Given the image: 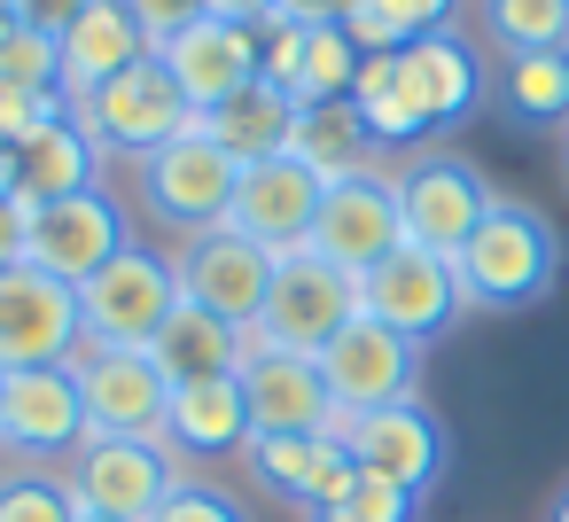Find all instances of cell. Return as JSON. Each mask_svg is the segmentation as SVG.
<instances>
[{
    "label": "cell",
    "mask_w": 569,
    "mask_h": 522,
    "mask_svg": "<svg viewBox=\"0 0 569 522\" xmlns=\"http://www.w3.org/2000/svg\"><path fill=\"white\" fill-rule=\"evenodd\" d=\"M87 444V405L71 367L0 374V468H63Z\"/></svg>",
    "instance_id": "obj_10"
},
{
    "label": "cell",
    "mask_w": 569,
    "mask_h": 522,
    "mask_svg": "<svg viewBox=\"0 0 569 522\" xmlns=\"http://www.w3.org/2000/svg\"><path fill=\"white\" fill-rule=\"evenodd\" d=\"M242 351H250V335L242 328H227L219 312H203L196 297H180L172 304V320L157 328V343H149V359H157V374L180 390V382H211V374H234L242 367Z\"/></svg>",
    "instance_id": "obj_27"
},
{
    "label": "cell",
    "mask_w": 569,
    "mask_h": 522,
    "mask_svg": "<svg viewBox=\"0 0 569 522\" xmlns=\"http://www.w3.org/2000/svg\"><path fill=\"white\" fill-rule=\"evenodd\" d=\"M336 436H343V452H351L359 475H382V483H398L413 499H429L445 483V468H452V429L437 421L429 398H406V405H375L359 421H336Z\"/></svg>",
    "instance_id": "obj_9"
},
{
    "label": "cell",
    "mask_w": 569,
    "mask_h": 522,
    "mask_svg": "<svg viewBox=\"0 0 569 522\" xmlns=\"http://www.w3.org/2000/svg\"><path fill=\"white\" fill-rule=\"evenodd\" d=\"M71 382H79L87 429H102V436H164L172 382L157 374V359H149V351H110V343H87V351L71 359Z\"/></svg>",
    "instance_id": "obj_16"
},
{
    "label": "cell",
    "mask_w": 569,
    "mask_h": 522,
    "mask_svg": "<svg viewBox=\"0 0 569 522\" xmlns=\"http://www.w3.org/2000/svg\"><path fill=\"white\" fill-rule=\"evenodd\" d=\"M289 157H297L320 188H336V180H351V172H367V164H390V157L375 149L359 102H305V110H297V133H289Z\"/></svg>",
    "instance_id": "obj_28"
},
{
    "label": "cell",
    "mask_w": 569,
    "mask_h": 522,
    "mask_svg": "<svg viewBox=\"0 0 569 522\" xmlns=\"http://www.w3.org/2000/svg\"><path fill=\"white\" fill-rule=\"evenodd\" d=\"M71 118H79V133L102 149L110 172H118V164H141L149 149H164V141H180V133L196 126V110L180 102V87H172V71H164L157 56H141L133 71H118V79L94 87L87 102H71Z\"/></svg>",
    "instance_id": "obj_3"
},
{
    "label": "cell",
    "mask_w": 569,
    "mask_h": 522,
    "mask_svg": "<svg viewBox=\"0 0 569 522\" xmlns=\"http://www.w3.org/2000/svg\"><path fill=\"white\" fill-rule=\"evenodd\" d=\"M24 234H32V203L24 195H0V273L24 265Z\"/></svg>",
    "instance_id": "obj_37"
},
{
    "label": "cell",
    "mask_w": 569,
    "mask_h": 522,
    "mask_svg": "<svg viewBox=\"0 0 569 522\" xmlns=\"http://www.w3.org/2000/svg\"><path fill=\"white\" fill-rule=\"evenodd\" d=\"M102 180H110V164H102V149L79 133L71 110H56V118H40V126L17 133V195H24V203L87 195V188H102Z\"/></svg>",
    "instance_id": "obj_24"
},
{
    "label": "cell",
    "mask_w": 569,
    "mask_h": 522,
    "mask_svg": "<svg viewBox=\"0 0 569 522\" xmlns=\"http://www.w3.org/2000/svg\"><path fill=\"white\" fill-rule=\"evenodd\" d=\"M133 250V203L102 180L87 195H56V203H32V234H24V265L56 273V281H94L110 258Z\"/></svg>",
    "instance_id": "obj_8"
},
{
    "label": "cell",
    "mask_w": 569,
    "mask_h": 522,
    "mask_svg": "<svg viewBox=\"0 0 569 522\" xmlns=\"http://www.w3.org/2000/svg\"><path fill=\"white\" fill-rule=\"evenodd\" d=\"M56 56H63V102H87L94 87H110L118 71H133L157 48H149V32H141V17L126 0H87L79 24L56 40Z\"/></svg>",
    "instance_id": "obj_23"
},
{
    "label": "cell",
    "mask_w": 569,
    "mask_h": 522,
    "mask_svg": "<svg viewBox=\"0 0 569 522\" xmlns=\"http://www.w3.org/2000/svg\"><path fill=\"white\" fill-rule=\"evenodd\" d=\"M476 24L499 56L569 48V0H476Z\"/></svg>",
    "instance_id": "obj_31"
},
{
    "label": "cell",
    "mask_w": 569,
    "mask_h": 522,
    "mask_svg": "<svg viewBox=\"0 0 569 522\" xmlns=\"http://www.w3.org/2000/svg\"><path fill=\"white\" fill-rule=\"evenodd\" d=\"M63 483H71L79 514L149 522L164 506V491L180 483V452L164 436H102V429H87V444L63 460Z\"/></svg>",
    "instance_id": "obj_7"
},
{
    "label": "cell",
    "mask_w": 569,
    "mask_h": 522,
    "mask_svg": "<svg viewBox=\"0 0 569 522\" xmlns=\"http://www.w3.org/2000/svg\"><path fill=\"white\" fill-rule=\"evenodd\" d=\"M0 94L63 102V56H56V32H40V24H17L9 40H0Z\"/></svg>",
    "instance_id": "obj_32"
},
{
    "label": "cell",
    "mask_w": 569,
    "mask_h": 522,
    "mask_svg": "<svg viewBox=\"0 0 569 522\" xmlns=\"http://www.w3.org/2000/svg\"><path fill=\"white\" fill-rule=\"evenodd\" d=\"M79 9H87V0H24V24H40V32H71L79 24Z\"/></svg>",
    "instance_id": "obj_39"
},
{
    "label": "cell",
    "mask_w": 569,
    "mask_h": 522,
    "mask_svg": "<svg viewBox=\"0 0 569 522\" xmlns=\"http://www.w3.org/2000/svg\"><path fill=\"white\" fill-rule=\"evenodd\" d=\"M164 444L180 460H227L250 444V405H242V382L234 374H211V382H180L172 405H164Z\"/></svg>",
    "instance_id": "obj_25"
},
{
    "label": "cell",
    "mask_w": 569,
    "mask_h": 522,
    "mask_svg": "<svg viewBox=\"0 0 569 522\" xmlns=\"http://www.w3.org/2000/svg\"><path fill=\"white\" fill-rule=\"evenodd\" d=\"M320 382H328V398H336L343 421H359L375 405H406V398H421V343H406L398 328H382V320L359 312L320 351Z\"/></svg>",
    "instance_id": "obj_13"
},
{
    "label": "cell",
    "mask_w": 569,
    "mask_h": 522,
    "mask_svg": "<svg viewBox=\"0 0 569 522\" xmlns=\"http://www.w3.org/2000/svg\"><path fill=\"white\" fill-rule=\"evenodd\" d=\"M546 522H569V483H561V499L546 506Z\"/></svg>",
    "instance_id": "obj_43"
},
{
    "label": "cell",
    "mask_w": 569,
    "mask_h": 522,
    "mask_svg": "<svg viewBox=\"0 0 569 522\" xmlns=\"http://www.w3.org/2000/svg\"><path fill=\"white\" fill-rule=\"evenodd\" d=\"M320 195H328V188H320L297 157H266V164H242V188H234L227 227H234V234H250L258 250L289 258V250H305V242H312Z\"/></svg>",
    "instance_id": "obj_20"
},
{
    "label": "cell",
    "mask_w": 569,
    "mask_h": 522,
    "mask_svg": "<svg viewBox=\"0 0 569 522\" xmlns=\"http://www.w3.org/2000/svg\"><path fill=\"white\" fill-rule=\"evenodd\" d=\"M157 63L172 71L180 102H188V110L203 118V110H219L227 94H242L250 79H266V40H258V24L196 17L188 32H172V40L157 48Z\"/></svg>",
    "instance_id": "obj_18"
},
{
    "label": "cell",
    "mask_w": 569,
    "mask_h": 522,
    "mask_svg": "<svg viewBox=\"0 0 569 522\" xmlns=\"http://www.w3.org/2000/svg\"><path fill=\"white\" fill-rule=\"evenodd\" d=\"M0 522H79L63 468H0Z\"/></svg>",
    "instance_id": "obj_33"
},
{
    "label": "cell",
    "mask_w": 569,
    "mask_h": 522,
    "mask_svg": "<svg viewBox=\"0 0 569 522\" xmlns=\"http://www.w3.org/2000/svg\"><path fill=\"white\" fill-rule=\"evenodd\" d=\"M17 24H24V0H0V40H9Z\"/></svg>",
    "instance_id": "obj_42"
},
{
    "label": "cell",
    "mask_w": 569,
    "mask_h": 522,
    "mask_svg": "<svg viewBox=\"0 0 569 522\" xmlns=\"http://www.w3.org/2000/svg\"><path fill=\"white\" fill-rule=\"evenodd\" d=\"M172 304H180V265H172V250H149V242H133L94 281H79L87 343H110V351H149L157 328L172 320Z\"/></svg>",
    "instance_id": "obj_6"
},
{
    "label": "cell",
    "mask_w": 569,
    "mask_h": 522,
    "mask_svg": "<svg viewBox=\"0 0 569 522\" xmlns=\"http://www.w3.org/2000/svg\"><path fill=\"white\" fill-rule=\"evenodd\" d=\"M149 522H250V514H242L234 491H219V483H203V475H180Z\"/></svg>",
    "instance_id": "obj_35"
},
{
    "label": "cell",
    "mask_w": 569,
    "mask_h": 522,
    "mask_svg": "<svg viewBox=\"0 0 569 522\" xmlns=\"http://www.w3.org/2000/svg\"><path fill=\"white\" fill-rule=\"evenodd\" d=\"M242 475L266 499H289L297 514H328L351 491L359 468H351L343 436H250L242 444Z\"/></svg>",
    "instance_id": "obj_21"
},
{
    "label": "cell",
    "mask_w": 569,
    "mask_h": 522,
    "mask_svg": "<svg viewBox=\"0 0 569 522\" xmlns=\"http://www.w3.org/2000/svg\"><path fill=\"white\" fill-rule=\"evenodd\" d=\"M406 242V219H398V164H367L351 180H336L320 195V219H312V250L328 265H343L351 281L367 265H382L390 250Z\"/></svg>",
    "instance_id": "obj_14"
},
{
    "label": "cell",
    "mask_w": 569,
    "mask_h": 522,
    "mask_svg": "<svg viewBox=\"0 0 569 522\" xmlns=\"http://www.w3.org/2000/svg\"><path fill=\"white\" fill-rule=\"evenodd\" d=\"M328 514H336V522H413L421 499L398 491V483H382V475H351V491H343Z\"/></svg>",
    "instance_id": "obj_34"
},
{
    "label": "cell",
    "mask_w": 569,
    "mask_h": 522,
    "mask_svg": "<svg viewBox=\"0 0 569 522\" xmlns=\"http://www.w3.org/2000/svg\"><path fill=\"white\" fill-rule=\"evenodd\" d=\"M0 195H17V133H0Z\"/></svg>",
    "instance_id": "obj_41"
},
{
    "label": "cell",
    "mask_w": 569,
    "mask_h": 522,
    "mask_svg": "<svg viewBox=\"0 0 569 522\" xmlns=\"http://www.w3.org/2000/svg\"><path fill=\"white\" fill-rule=\"evenodd\" d=\"M273 17H281V24H343L351 0H273ZM273 17H266V24H273Z\"/></svg>",
    "instance_id": "obj_38"
},
{
    "label": "cell",
    "mask_w": 569,
    "mask_h": 522,
    "mask_svg": "<svg viewBox=\"0 0 569 522\" xmlns=\"http://www.w3.org/2000/svg\"><path fill=\"white\" fill-rule=\"evenodd\" d=\"M79 522H118V514H79Z\"/></svg>",
    "instance_id": "obj_45"
},
{
    "label": "cell",
    "mask_w": 569,
    "mask_h": 522,
    "mask_svg": "<svg viewBox=\"0 0 569 522\" xmlns=\"http://www.w3.org/2000/svg\"><path fill=\"white\" fill-rule=\"evenodd\" d=\"M234 188H242V164H234L219 141H203L196 126H188L180 141L149 149L141 164H126V195H133V211H141L172 250L196 242V234H211V227H227Z\"/></svg>",
    "instance_id": "obj_2"
},
{
    "label": "cell",
    "mask_w": 569,
    "mask_h": 522,
    "mask_svg": "<svg viewBox=\"0 0 569 522\" xmlns=\"http://www.w3.org/2000/svg\"><path fill=\"white\" fill-rule=\"evenodd\" d=\"M126 9L141 17V32H149V48H164L172 32H188L196 17H211L203 0H126Z\"/></svg>",
    "instance_id": "obj_36"
},
{
    "label": "cell",
    "mask_w": 569,
    "mask_h": 522,
    "mask_svg": "<svg viewBox=\"0 0 569 522\" xmlns=\"http://www.w3.org/2000/svg\"><path fill=\"white\" fill-rule=\"evenodd\" d=\"M452 9H460V0H351L343 32L367 56H398V48L429 40V32H452Z\"/></svg>",
    "instance_id": "obj_30"
},
{
    "label": "cell",
    "mask_w": 569,
    "mask_h": 522,
    "mask_svg": "<svg viewBox=\"0 0 569 522\" xmlns=\"http://www.w3.org/2000/svg\"><path fill=\"white\" fill-rule=\"evenodd\" d=\"M561 180H569V126H561Z\"/></svg>",
    "instance_id": "obj_44"
},
{
    "label": "cell",
    "mask_w": 569,
    "mask_h": 522,
    "mask_svg": "<svg viewBox=\"0 0 569 522\" xmlns=\"http://www.w3.org/2000/svg\"><path fill=\"white\" fill-rule=\"evenodd\" d=\"M258 40H266V79L289 87L297 110L305 102H351V87L367 71V48L343 24H281L273 17V24H258Z\"/></svg>",
    "instance_id": "obj_19"
},
{
    "label": "cell",
    "mask_w": 569,
    "mask_h": 522,
    "mask_svg": "<svg viewBox=\"0 0 569 522\" xmlns=\"http://www.w3.org/2000/svg\"><path fill=\"white\" fill-rule=\"evenodd\" d=\"M172 265H180V297H196L203 312H219L227 328H258V312H266V289H273V250H258L250 234H234V227H211V234H196V242H180L172 250Z\"/></svg>",
    "instance_id": "obj_15"
},
{
    "label": "cell",
    "mask_w": 569,
    "mask_h": 522,
    "mask_svg": "<svg viewBox=\"0 0 569 522\" xmlns=\"http://www.w3.org/2000/svg\"><path fill=\"white\" fill-rule=\"evenodd\" d=\"M398 87H406V110L421 118V133H452L483 110V63L460 32H429V40L398 48Z\"/></svg>",
    "instance_id": "obj_22"
},
{
    "label": "cell",
    "mask_w": 569,
    "mask_h": 522,
    "mask_svg": "<svg viewBox=\"0 0 569 522\" xmlns=\"http://www.w3.org/2000/svg\"><path fill=\"white\" fill-rule=\"evenodd\" d=\"M351 320H359V281H351L343 265H328V258L305 242V250H289V258L273 265V289H266V312H258L250 343L320 359Z\"/></svg>",
    "instance_id": "obj_5"
},
{
    "label": "cell",
    "mask_w": 569,
    "mask_h": 522,
    "mask_svg": "<svg viewBox=\"0 0 569 522\" xmlns=\"http://www.w3.org/2000/svg\"><path fill=\"white\" fill-rule=\"evenodd\" d=\"M87 351V320H79V289L40 273V265H9L0 273V374L24 367H71Z\"/></svg>",
    "instance_id": "obj_11"
},
{
    "label": "cell",
    "mask_w": 569,
    "mask_h": 522,
    "mask_svg": "<svg viewBox=\"0 0 569 522\" xmlns=\"http://www.w3.org/2000/svg\"><path fill=\"white\" fill-rule=\"evenodd\" d=\"M359 312L398 328L406 343H437L468 304H460V281H452V258L421 250V242H398L382 265L359 273Z\"/></svg>",
    "instance_id": "obj_12"
},
{
    "label": "cell",
    "mask_w": 569,
    "mask_h": 522,
    "mask_svg": "<svg viewBox=\"0 0 569 522\" xmlns=\"http://www.w3.org/2000/svg\"><path fill=\"white\" fill-rule=\"evenodd\" d=\"M491 102H499L515 126L561 133V126H569V48L499 56V71H491Z\"/></svg>",
    "instance_id": "obj_29"
},
{
    "label": "cell",
    "mask_w": 569,
    "mask_h": 522,
    "mask_svg": "<svg viewBox=\"0 0 569 522\" xmlns=\"http://www.w3.org/2000/svg\"><path fill=\"white\" fill-rule=\"evenodd\" d=\"M203 141H219L234 164H266V157H289V133H297V94L273 87V79H250L242 94H227L219 110L196 118Z\"/></svg>",
    "instance_id": "obj_26"
},
{
    "label": "cell",
    "mask_w": 569,
    "mask_h": 522,
    "mask_svg": "<svg viewBox=\"0 0 569 522\" xmlns=\"http://www.w3.org/2000/svg\"><path fill=\"white\" fill-rule=\"evenodd\" d=\"M234 382H242V405H250V436H336V421H343L328 382H320V359L250 343Z\"/></svg>",
    "instance_id": "obj_17"
},
{
    "label": "cell",
    "mask_w": 569,
    "mask_h": 522,
    "mask_svg": "<svg viewBox=\"0 0 569 522\" xmlns=\"http://www.w3.org/2000/svg\"><path fill=\"white\" fill-rule=\"evenodd\" d=\"M305 522H336V514H305Z\"/></svg>",
    "instance_id": "obj_46"
},
{
    "label": "cell",
    "mask_w": 569,
    "mask_h": 522,
    "mask_svg": "<svg viewBox=\"0 0 569 522\" xmlns=\"http://www.w3.org/2000/svg\"><path fill=\"white\" fill-rule=\"evenodd\" d=\"M211 17H227V24H266L273 17V0H203Z\"/></svg>",
    "instance_id": "obj_40"
},
{
    "label": "cell",
    "mask_w": 569,
    "mask_h": 522,
    "mask_svg": "<svg viewBox=\"0 0 569 522\" xmlns=\"http://www.w3.org/2000/svg\"><path fill=\"white\" fill-rule=\"evenodd\" d=\"M452 281H460V304L468 312H522L538 297H553L561 281V234L546 211L499 195L483 211V227L452 250Z\"/></svg>",
    "instance_id": "obj_1"
},
{
    "label": "cell",
    "mask_w": 569,
    "mask_h": 522,
    "mask_svg": "<svg viewBox=\"0 0 569 522\" xmlns=\"http://www.w3.org/2000/svg\"><path fill=\"white\" fill-rule=\"evenodd\" d=\"M491 203H499V188L483 180L476 157H460V149H445V141H421V149L398 157V219H406V242L452 258V250L483 227Z\"/></svg>",
    "instance_id": "obj_4"
}]
</instances>
